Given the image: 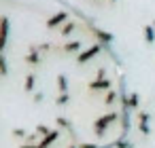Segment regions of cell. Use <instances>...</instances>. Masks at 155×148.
<instances>
[{
  "instance_id": "cell-18",
  "label": "cell",
  "mask_w": 155,
  "mask_h": 148,
  "mask_svg": "<svg viewBox=\"0 0 155 148\" xmlns=\"http://www.w3.org/2000/svg\"><path fill=\"white\" fill-rule=\"evenodd\" d=\"M130 108L132 110H138L140 108V95L134 91V93H130Z\"/></svg>"
},
{
  "instance_id": "cell-32",
  "label": "cell",
  "mask_w": 155,
  "mask_h": 148,
  "mask_svg": "<svg viewBox=\"0 0 155 148\" xmlns=\"http://www.w3.org/2000/svg\"><path fill=\"white\" fill-rule=\"evenodd\" d=\"M153 28H155V19H153Z\"/></svg>"
},
{
  "instance_id": "cell-7",
  "label": "cell",
  "mask_w": 155,
  "mask_h": 148,
  "mask_svg": "<svg viewBox=\"0 0 155 148\" xmlns=\"http://www.w3.org/2000/svg\"><path fill=\"white\" fill-rule=\"evenodd\" d=\"M138 131L142 135L151 133V125H149V114L147 112H138Z\"/></svg>"
},
{
  "instance_id": "cell-15",
  "label": "cell",
  "mask_w": 155,
  "mask_h": 148,
  "mask_svg": "<svg viewBox=\"0 0 155 148\" xmlns=\"http://www.w3.org/2000/svg\"><path fill=\"white\" fill-rule=\"evenodd\" d=\"M58 91H60V95L68 93V80L64 74H58Z\"/></svg>"
},
{
  "instance_id": "cell-20",
  "label": "cell",
  "mask_w": 155,
  "mask_h": 148,
  "mask_svg": "<svg viewBox=\"0 0 155 148\" xmlns=\"http://www.w3.org/2000/svg\"><path fill=\"white\" fill-rule=\"evenodd\" d=\"M34 131H36V133H38V135H43V137H45V135H49V133H51V129H49V127H47V125H43V123H38V125H36V129H34Z\"/></svg>"
},
{
  "instance_id": "cell-1",
  "label": "cell",
  "mask_w": 155,
  "mask_h": 148,
  "mask_svg": "<svg viewBox=\"0 0 155 148\" xmlns=\"http://www.w3.org/2000/svg\"><path fill=\"white\" fill-rule=\"evenodd\" d=\"M119 112H106V114H102V116H98L96 121H94V133H96V137L98 140H102L104 137V133H106V129L115 123V121H119Z\"/></svg>"
},
{
  "instance_id": "cell-12",
  "label": "cell",
  "mask_w": 155,
  "mask_h": 148,
  "mask_svg": "<svg viewBox=\"0 0 155 148\" xmlns=\"http://www.w3.org/2000/svg\"><path fill=\"white\" fill-rule=\"evenodd\" d=\"M0 26H2V49H7V43H9V17H2V21H0Z\"/></svg>"
},
{
  "instance_id": "cell-11",
  "label": "cell",
  "mask_w": 155,
  "mask_h": 148,
  "mask_svg": "<svg viewBox=\"0 0 155 148\" xmlns=\"http://www.w3.org/2000/svg\"><path fill=\"white\" fill-rule=\"evenodd\" d=\"M34 85H36V74H34V72H28L26 83H24V91H26V93H32V91H34Z\"/></svg>"
},
{
  "instance_id": "cell-3",
  "label": "cell",
  "mask_w": 155,
  "mask_h": 148,
  "mask_svg": "<svg viewBox=\"0 0 155 148\" xmlns=\"http://www.w3.org/2000/svg\"><path fill=\"white\" fill-rule=\"evenodd\" d=\"M87 28H89V32L100 40V45H110L113 40H115V36L110 34V32H104V30H100V28H96L94 24H87Z\"/></svg>"
},
{
  "instance_id": "cell-31",
  "label": "cell",
  "mask_w": 155,
  "mask_h": 148,
  "mask_svg": "<svg viewBox=\"0 0 155 148\" xmlns=\"http://www.w3.org/2000/svg\"><path fill=\"white\" fill-rule=\"evenodd\" d=\"M110 2H113V5H115V2H117V0H110Z\"/></svg>"
},
{
  "instance_id": "cell-23",
  "label": "cell",
  "mask_w": 155,
  "mask_h": 148,
  "mask_svg": "<svg viewBox=\"0 0 155 148\" xmlns=\"http://www.w3.org/2000/svg\"><path fill=\"white\" fill-rule=\"evenodd\" d=\"M115 95H117V91H115V89H110V91L106 93V99H104V104H106V106H110V104L115 102Z\"/></svg>"
},
{
  "instance_id": "cell-5",
  "label": "cell",
  "mask_w": 155,
  "mask_h": 148,
  "mask_svg": "<svg viewBox=\"0 0 155 148\" xmlns=\"http://www.w3.org/2000/svg\"><path fill=\"white\" fill-rule=\"evenodd\" d=\"M66 21H70V19H68V13H66V11H60V13H55L53 17L47 19V28L53 30V28H58V26H62V24H66Z\"/></svg>"
},
{
  "instance_id": "cell-13",
  "label": "cell",
  "mask_w": 155,
  "mask_h": 148,
  "mask_svg": "<svg viewBox=\"0 0 155 148\" xmlns=\"http://www.w3.org/2000/svg\"><path fill=\"white\" fill-rule=\"evenodd\" d=\"M142 34H144V40H147L149 45H153V43H155V28H153V24H149V26H144V30H142Z\"/></svg>"
},
{
  "instance_id": "cell-24",
  "label": "cell",
  "mask_w": 155,
  "mask_h": 148,
  "mask_svg": "<svg viewBox=\"0 0 155 148\" xmlns=\"http://www.w3.org/2000/svg\"><path fill=\"white\" fill-rule=\"evenodd\" d=\"M11 133H13L15 137H21V140H26V137H28V133H26L24 129H19V127H15V129H13Z\"/></svg>"
},
{
  "instance_id": "cell-21",
  "label": "cell",
  "mask_w": 155,
  "mask_h": 148,
  "mask_svg": "<svg viewBox=\"0 0 155 148\" xmlns=\"http://www.w3.org/2000/svg\"><path fill=\"white\" fill-rule=\"evenodd\" d=\"M55 123L60 125V129H70V121H68L66 116H58V118H55Z\"/></svg>"
},
{
  "instance_id": "cell-25",
  "label": "cell",
  "mask_w": 155,
  "mask_h": 148,
  "mask_svg": "<svg viewBox=\"0 0 155 148\" xmlns=\"http://www.w3.org/2000/svg\"><path fill=\"white\" fill-rule=\"evenodd\" d=\"M104 78H106V70L104 68H98L96 70V80H104Z\"/></svg>"
},
{
  "instance_id": "cell-30",
  "label": "cell",
  "mask_w": 155,
  "mask_h": 148,
  "mask_svg": "<svg viewBox=\"0 0 155 148\" xmlns=\"http://www.w3.org/2000/svg\"><path fill=\"white\" fill-rule=\"evenodd\" d=\"M68 148H79V142H74V140H72V142L68 144Z\"/></svg>"
},
{
  "instance_id": "cell-22",
  "label": "cell",
  "mask_w": 155,
  "mask_h": 148,
  "mask_svg": "<svg viewBox=\"0 0 155 148\" xmlns=\"http://www.w3.org/2000/svg\"><path fill=\"white\" fill-rule=\"evenodd\" d=\"M70 102V93H64V95H58V99H55V104L58 106H66Z\"/></svg>"
},
{
  "instance_id": "cell-27",
  "label": "cell",
  "mask_w": 155,
  "mask_h": 148,
  "mask_svg": "<svg viewBox=\"0 0 155 148\" xmlns=\"http://www.w3.org/2000/svg\"><path fill=\"white\" fill-rule=\"evenodd\" d=\"M43 97H45V95H43L41 91H36V93H34V102H36V104H41V102H43Z\"/></svg>"
},
{
  "instance_id": "cell-16",
  "label": "cell",
  "mask_w": 155,
  "mask_h": 148,
  "mask_svg": "<svg viewBox=\"0 0 155 148\" xmlns=\"http://www.w3.org/2000/svg\"><path fill=\"white\" fill-rule=\"evenodd\" d=\"M79 49H81V40H70V43L64 45V51L66 53H77Z\"/></svg>"
},
{
  "instance_id": "cell-26",
  "label": "cell",
  "mask_w": 155,
  "mask_h": 148,
  "mask_svg": "<svg viewBox=\"0 0 155 148\" xmlns=\"http://www.w3.org/2000/svg\"><path fill=\"white\" fill-rule=\"evenodd\" d=\"M79 148H100V144H94V142H79Z\"/></svg>"
},
{
  "instance_id": "cell-2",
  "label": "cell",
  "mask_w": 155,
  "mask_h": 148,
  "mask_svg": "<svg viewBox=\"0 0 155 148\" xmlns=\"http://www.w3.org/2000/svg\"><path fill=\"white\" fill-rule=\"evenodd\" d=\"M100 51H104V47H102L100 43L91 45L87 51H83V53H79V55H77V64H87V61H89V59H94Z\"/></svg>"
},
{
  "instance_id": "cell-29",
  "label": "cell",
  "mask_w": 155,
  "mask_h": 148,
  "mask_svg": "<svg viewBox=\"0 0 155 148\" xmlns=\"http://www.w3.org/2000/svg\"><path fill=\"white\" fill-rule=\"evenodd\" d=\"M19 148H38V144H21Z\"/></svg>"
},
{
  "instance_id": "cell-8",
  "label": "cell",
  "mask_w": 155,
  "mask_h": 148,
  "mask_svg": "<svg viewBox=\"0 0 155 148\" xmlns=\"http://www.w3.org/2000/svg\"><path fill=\"white\" fill-rule=\"evenodd\" d=\"M91 91H98V93H102V91H110V80L108 78H104V80H91L89 85H87Z\"/></svg>"
},
{
  "instance_id": "cell-19",
  "label": "cell",
  "mask_w": 155,
  "mask_h": 148,
  "mask_svg": "<svg viewBox=\"0 0 155 148\" xmlns=\"http://www.w3.org/2000/svg\"><path fill=\"white\" fill-rule=\"evenodd\" d=\"M0 70H2V76L9 74V61H7V55H5V53L0 55Z\"/></svg>"
},
{
  "instance_id": "cell-9",
  "label": "cell",
  "mask_w": 155,
  "mask_h": 148,
  "mask_svg": "<svg viewBox=\"0 0 155 148\" xmlns=\"http://www.w3.org/2000/svg\"><path fill=\"white\" fill-rule=\"evenodd\" d=\"M132 127V118H130V110H121V135L125 137L127 131Z\"/></svg>"
},
{
  "instance_id": "cell-10",
  "label": "cell",
  "mask_w": 155,
  "mask_h": 148,
  "mask_svg": "<svg viewBox=\"0 0 155 148\" xmlns=\"http://www.w3.org/2000/svg\"><path fill=\"white\" fill-rule=\"evenodd\" d=\"M58 137H60V131H58V129H53L49 135H45V137L38 142V148H49V146H51V144H53Z\"/></svg>"
},
{
  "instance_id": "cell-4",
  "label": "cell",
  "mask_w": 155,
  "mask_h": 148,
  "mask_svg": "<svg viewBox=\"0 0 155 148\" xmlns=\"http://www.w3.org/2000/svg\"><path fill=\"white\" fill-rule=\"evenodd\" d=\"M119 102H121V110H132L130 108V93L125 91V76H119Z\"/></svg>"
},
{
  "instance_id": "cell-28",
  "label": "cell",
  "mask_w": 155,
  "mask_h": 148,
  "mask_svg": "<svg viewBox=\"0 0 155 148\" xmlns=\"http://www.w3.org/2000/svg\"><path fill=\"white\" fill-rule=\"evenodd\" d=\"M38 49L41 51H49L51 49V43H43V45H38Z\"/></svg>"
},
{
  "instance_id": "cell-17",
  "label": "cell",
  "mask_w": 155,
  "mask_h": 148,
  "mask_svg": "<svg viewBox=\"0 0 155 148\" xmlns=\"http://www.w3.org/2000/svg\"><path fill=\"white\" fill-rule=\"evenodd\" d=\"M113 146H115V148H132V142L121 135V137H117V140L113 142Z\"/></svg>"
},
{
  "instance_id": "cell-6",
  "label": "cell",
  "mask_w": 155,
  "mask_h": 148,
  "mask_svg": "<svg viewBox=\"0 0 155 148\" xmlns=\"http://www.w3.org/2000/svg\"><path fill=\"white\" fill-rule=\"evenodd\" d=\"M41 49H38V45H30V49H28V55H26V61L28 64H32V66H38L41 64Z\"/></svg>"
},
{
  "instance_id": "cell-14",
  "label": "cell",
  "mask_w": 155,
  "mask_h": 148,
  "mask_svg": "<svg viewBox=\"0 0 155 148\" xmlns=\"http://www.w3.org/2000/svg\"><path fill=\"white\" fill-rule=\"evenodd\" d=\"M77 26H79L77 21H66V24L62 26V32H60V34H62V36L66 38V36H70V34H72V32L77 30Z\"/></svg>"
}]
</instances>
